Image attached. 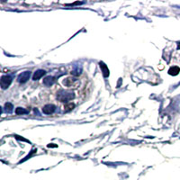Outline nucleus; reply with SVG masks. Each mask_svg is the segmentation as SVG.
Listing matches in <instances>:
<instances>
[{
  "mask_svg": "<svg viewBox=\"0 0 180 180\" xmlns=\"http://www.w3.org/2000/svg\"><path fill=\"white\" fill-rule=\"evenodd\" d=\"M56 110V106L54 104H46L44 107L42 108V112L45 115H51L52 113H54V111Z\"/></svg>",
  "mask_w": 180,
  "mask_h": 180,
  "instance_id": "4",
  "label": "nucleus"
},
{
  "mask_svg": "<svg viewBox=\"0 0 180 180\" xmlns=\"http://www.w3.org/2000/svg\"><path fill=\"white\" fill-rule=\"evenodd\" d=\"M28 111L27 110H25V109H24V108H21V107H18V108H16V114L17 115H25V114H28Z\"/></svg>",
  "mask_w": 180,
  "mask_h": 180,
  "instance_id": "9",
  "label": "nucleus"
},
{
  "mask_svg": "<svg viewBox=\"0 0 180 180\" xmlns=\"http://www.w3.org/2000/svg\"><path fill=\"white\" fill-rule=\"evenodd\" d=\"M49 147H56V145H49Z\"/></svg>",
  "mask_w": 180,
  "mask_h": 180,
  "instance_id": "13",
  "label": "nucleus"
},
{
  "mask_svg": "<svg viewBox=\"0 0 180 180\" xmlns=\"http://www.w3.org/2000/svg\"><path fill=\"white\" fill-rule=\"evenodd\" d=\"M56 79L54 77H51V76H48L46 77L44 79H43V84L46 86H51L53 84L55 83Z\"/></svg>",
  "mask_w": 180,
  "mask_h": 180,
  "instance_id": "5",
  "label": "nucleus"
},
{
  "mask_svg": "<svg viewBox=\"0 0 180 180\" xmlns=\"http://www.w3.org/2000/svg\"><path fill=\"white\" fill-rule=\"evenodd\" d=\"M99 64H100V68H101V69H102V72H103L104 77V78L108 77V76H109V69H108V68H107V66H106L104 62H100Z\"/></svg>",
  "mask_w": 180,
  "mask_h": 180,
  "instance_id": "7",
  "label": "nucleus"
},
{
  "mask_svg": "<svg viewBox=\"0 0 180 180\" xmlns=\"http://www.w3.org/2000/svg\"><path fill=\"white\" fill-rule=\"evenodd\" d=\"M30 76H31V72L30 71H24V72L21 73V74L18 76V78H17L18 82L25 83L30 78Z\"/></svg>",
  "mask_w": 180,
  "mask_h": 180,
  "instance_id": "3",
  "label": "nucleus"
},
{
  "mask_svg": "<svg viewBox=\"0 0 180 180\" xmlns=\"http://www.w3.org/2000/svg\"><path fill=\"white\" fill-rule=\"evenodd\" d=\"M180 72V69L177 66H174V67H171L169 70V74L171 75V76H177L178 73Z\"/></svg>",
  "mask_w": 180,
  "mask_h": 180,
  "instance_id": "8",
  "label": "nucleus"
},
{
  "mask_svg": "<svg viewBox=\"0 0 180 180\" xmlns=\"http://www.w3.org/2000/svg\"><path fill=\"white\" fill-rule=\"evenodd\" d=\"M5 110L7 112H11L13 110V105L10 103H6L5 105Z\"/></svg>",
  "mask_w": 180,
  "mask_h": 180,
  "instance_id": "12",
  "label": "nucleus"
},
{
  "mask_svg": "<svg viewBox=\"0 0 180 180\" xmlns=\"http://www.w3.org/2000/svg\"><path fill=\"white\" fill-rule=\"evenodd\" d=\"M73 82H74V79L70 78H66L65 80L63 81V84L65 86H70L73 84Z\"/></svg>",
  "mask_w": 180,
  "mask_h": 180,
  "instance_id": "11",
  "label": "nucleus"
},
{
  "mask_svg": "<svg viewBox=\"0 0 180 180\" xmlns=\"http://www.w3.org/2000/svg\"><path fill=\"white\" fill-rule=\"evenodd\" d=\"M75 107V104L73 103H69L65 105V112H69L71 110H73V108Z\"/></svg>",
  "mask_w": 180,
  "mask_h": 180,
  "instance_id": "10",
  "label": "nucleus"
},
{
  "mask_svg": "<svg viewBox=\"0 0 180 180\" xmlns=\"http://www.w3.org/2000/svg\"><path fill=\"white\" fill-rule=\"evenodd\" d=\"M57 97H58V99L59 100V101H61V102H69L75 97V95H74V93L73 92L61 90L58 93Z\"/></svg>",
  "mask_w": 180,
  "mask_h": 180,
  "instance_id": "1",
  "label": "nucleus"
},
{
  "mask_svg": "<svg viewBox=\"0 0 180 180\" xmlns=\"http://www.w3.org/2000/svg\"><path fill=\"white\" fill-rule=\"evenodd\" d=\"M45 71L44 70H42V69H39V70H37L34 74H33V77H32V79L33 80H38V79H40L42 77H43L44 75H45Z\"/></svg>",
  "mask_w": 180,
  "mask_h": 180,
  "instance_id": "6",
  "label": "nucleus"
},
{
  "mask_svg": "<svg viewBox=\"0 0 180 180\" xmlns=\"http://www.w3.org/2000/svg\"><path fill=\"white\" fill-rule=\"evenodd\" d=\"M12 83V78L10 76H3L1 78V86L3 89L7 88Z\"/></svg>",
  "mask_w": 180,
  "mask_h": 180,
  "instance_id": "2",
  "label": "nucleus"
}]
</instances>
